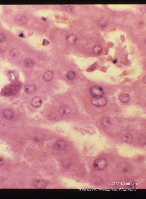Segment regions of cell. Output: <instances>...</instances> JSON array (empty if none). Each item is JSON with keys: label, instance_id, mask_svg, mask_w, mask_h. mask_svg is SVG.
<instances>
[{"label": "cell", "instance_id": "13", "mask_svg": "<svg viewBox=\"0 0 146 199\" xmlns=\"http://www.w3.org/2000/svg\"><path fill=\"white\" fill-rule=\"evenodd\" d=\"M53 77V73L52 72L48 71L44 74L43 78L45 81H49L52 79Z\"/></svg>", "mask_w": 146, "mask_h": 199}, {"label": "cell", "instance_id": "24", "mask_svg": "<svg viewBox=\"0 0 146 199\" xmlns=\"http://www.w3.org/2000/svg\"><path fill=\"white\" fill-rule=\"evenodd\" d=\"M42 19L44 21H46V19L45 18V17H43L42 18Z\"/></svg>", "mask_w": 146, "mask_h": 199}, {"label": "cell", "instance_id": "15", "mask_svg": "<svg viewBox=\"0 0 146 199\" xmlns=\"http://www.w3.org/2000/svg\"><path fill=\"white\" fill-rule=\"evenodd\" d=\"M93 51L96 54H100L102 51V48L101 46L99 45H95L93 48Z\"/></svg>", "mask_w": 146, "mask_h": 199}, {"label": "cell", "instance_id": "14", "mask_svg": "<svg viewBox=\"0 0 146 199\" xmlns=\"http://www.w3.org/2000/svg\"><path fill=\"white\" fill-rule=\"evenodd\" d=\"M24 66L26 68H31L33 67L34 63L32 60L30 59H27L24 61Z\"/></svg>", "mask_w": 146, "mask_h": 199}, {"label": "cell", "instance_id": "16", "mask_svg": "<svg viewBox=\"0 0 146 199\" xmlns=\"http://www.w3.org/2000/svg\"><path fill=\"white\" fill-rule=\"evenodd\" d=\"M67 76L69 79L73 80L76 78V74L74 72L70 71L67 73Z\"/></svg>", "mask_w": 146, "mask_h": 199}, {"label": "cell", "instance_id": "11", "mask_svg": "<svg viewBox=\"0 0 146 199\" xmlns=\"http://www.w3.org/2000/svg\"><path fill=\"white\" fill-rule=\"evenodd\" d=\"M77 37L76 35L71 34L68 35L66 38V41L68 43L72 44L77 41Z\"/></svg>", "mask_w": 146, "mask_h": 199}, {"label": "cell", "instance_id": "6", "mask_svg": "<svg viewBox=\"0 0 146 199\" xmlns=\"http://www.w3.org/2000/svg\"><path fill=\"white\" fill-rule=\"evenodd\" d=\"M26 22V19L23 15H17L15 19V23L18 25H23L25 24Z\"/></svg>", "mask_w": 146, "mask_h": 199}, {"label": "cell", "instance_id": "19", "mask_svg": "<svg viewBox=\"0 0 146 199\" xmlns=\"http://www.w3.org/2000/svg\"><path fill=\"white\" fill-rule=\"evenodd\" d=\"M5 39H6V37L5 35L2 33H0V42L5 41Z\"/></svg>", "mask_w": 146, "mask_h": 199}, {"label": "cell", "instance_id": "2", "mask_svg": "<svg viewBox=\"0 0 146 199\" xmlns=\"http://www.w3.org/2000/svg\"><path fill=\"white\" fill-rule=\"evenodd\" d=\"M107 100L104 97H93L91 100V103L93 106L99 108H102L106 106Z\"/></svg>", "mask_w": 146, "mask_h": 199}, {"label": "cell", "instance_id": "3", "mask_svg": "<svg viewBox=\"0 0 146 199\" xmlns=\"http://www.w3.org/2000/svg\"><path fill=\"white\" fill-rule=\"evenodd\" d=\"M90 92L93 97H102L104 93L103 88L97 86L92 87L90 88Z\"/></svg>", "mask_w": 146, "mask_h": 199}, {"label": "cell", "instance_id": "10", "mask_svg": "<svg viewBox=\"0 0 146 199\" xmlns=\"http://www.w3.org/2000/svg\"><path fill=\"white\" fill-rule=\"evenodd\" d=\"M119 99L121 102L127 103L130 100V97L129 94L124 93L119 96Z\"/></svg>", "mask_w": 146, "mask_h": 199}, {"label": "cell", "instance_id": "21", "mask_svg": "<svg viewBox=\"0 0 146 199\" xmlns=\"http://www.w3.org/2000/svg\"><path fill=\"white\" fill-rule=\"evenodd\" d=\"M4 163V160L3 158L0 157V166L3 165Z\"/></svg>", "mask_w": 146, "mask_h": 199}, {"label": "cell", "instance_id": "17", "mask_svg": "<svg viewBox=\"0 0 146 199\" xmlns=\"http://www.w3.org/2000/svg\"><path fill=\"white\" fill-rule=\"evenodd\" d=\"M110 119L108 117H104L101 120V122L104 125L107 126L110 123Z\"/></svg>", "mask_w": 146, "mask_h": 199}, {"label": "cell", "instance_id": "8", "mask_svg": "<svg viewBox=\"0 0 146 199\" xmlns=\"http://www.w3.org/2000/svg\"><path fill=\"white\" fill-rule=\"evenodd\" d=\"M14 115V112L10 109H6L3 112L4 117L7 119H12Z\"/></svg>", "mask_w": 146, "mask_h": 199}, {"label": "cell", "instance_id": "18", "mask_svg": "<svg viewBox=\"0 0 146 199\" xmlns=\"http://www.w3.org/2000/svg\"><path fill=\"white\" fill-rule=\"evenodd\" d=\"M56 144L57 147L60 149H64L65 146V143L63 141H58Z\"/></svg>", "mask_w": 146, "mask_h": 199}, {"label": "cell", "instance_id": "4", "mask_svg": "<svg viewBox=\"0 0 146 199\" xmlns=\"http://www.w3.org/2000/svg\"><path fill=\"white\" fill-rule=\"evenodd\" d=\"M71 109L68 106H62L60 108L59 113L62 115H67L71 112Z\"/></svg>", "mask_w": 146, "mask_h": 199}, {"label": "cell", "instance_id": "1", "mask_svg": "<svg viewBox=\"0 0 146 199\" xmlns=\"http://www.w3.org/2000/svg\"><path fill=\"white\" fill-rule=\"evenodd\" d=\"M108 165V161L105 158H100L95 160L93 163V167L97 171H102L105 169Z\"/></svg>", "mask_w": 146, "mask_h": 199}, {"label": "cell", "instance_id": "23", "mask_svg": "<svg viewBox=\"0 0 146 199\" xmlns=\"http://www.w3.org/2000/svg\"><path fill=\"white\" fill-rule=\"evenodd\" d=\"M117 60L116 59V60H115V61H114L113 63L114 64H116V63H117Z\"/></svg>", "mask_w": 146, "mask_h": 199}, {"label": "cell", "instance_id": "22", "mask_svg": "<svg viewBox=\"0 0 146 199\" xmlns=\"http://www.w3.org/2000/svg\"><path fill=\"white\" fill-rule=\"evenodd\" d=\"M19 36L21 37H24V35L23 33H21V34H20L19 35Z\"/></svg>", "mask_w": 146, "mask_h": 199}, {"label": "cell", "instance_id": "5", "mask_svg": "<svg viewBox=\"0 0 146 199\" xmlns=\"http://www.w3.org/2000/svg\"><path fill=\"white\" fill-rule=\"evenodd\" d=\"M31 104L34 107H40L42 104V99L38 97H34L31 101Z\"/></svg>", "mask_w": 146, "mask_h": 199}, {"label": "cell", "instance_id": "7", "mask_svg": "<svg viewBox=\"0 0 146 199\" xmlns=\"http://www.w3.org/2000/svg\"><path fill=\"white\" fill-rule=\"evenodd\" d=\"M36 90V87L34 85L29 84L25 88V91L26 93L31 94L34 93Z\"/></svg>", "mask_w": 146, "mask_h": 199}, {"label": "cell", "instance_id": "9", "mask_svg": "<svg viewBox=\"0 0 146 199\" xmlns=\"http://www.w3.org/2000/svg\"><path fill=\"white\" fill-rule=\"evenodd\" d=\"M8 95L14 94L17 93L19 89V86L18 85H14L11 86L8 88Z\"/></svg>", "mask_w": 146, "mask_h": 199}, {"label": "cell", "instance_id": "12", "mask_svg": "<svg viewBox=\"0 0 146 199\" xmlns=\"http://www.w3.org/2000/svg\"><path fill=\"white\" fill-rule=\"evenodd\" d=\"M133 137L130 134H126L122 137V140L124 142L130 143L132 142Z\"/></svg>", "mask_w": 146, "mask_h": 199}, {"label": "cell", "instance_id": "20", "mask_svg": "<svg viewBox=\"0 0 146 199\" xmlns=\"http://www.w3.org/2000/svg\"><path fill=\"white\" fill-rule=\"evenodd\" d=\"M49 43V42L46 41V39H44L43 41V45L44 46H46V45H48Z\"/></svg>", "mask_w": 146, "mask_h": 199}]
</instances>
